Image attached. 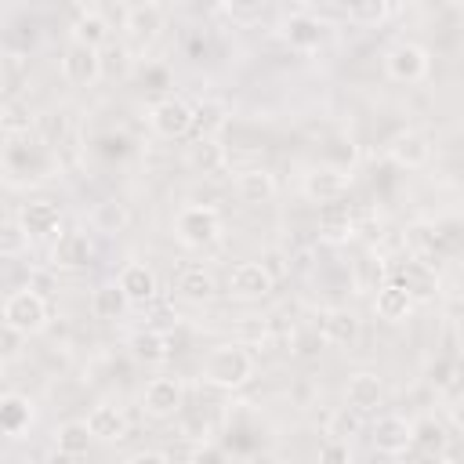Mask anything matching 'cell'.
<instances>
[{
	"instance_id": "cell-1",
	"label": "cell",
	"mask_w": 464,
	"mask_h": 464,
	"mask_svg": "<svg viewBox=\"0 0 464 464\" xmlns=\"http://www.w3.org/2000/svg\"><path fill=\"white\" fill-rule=\"evenodd\" d=\"M254 355L246 352V344H218L210 348V355L203 359V370L199 377L210 384V388H221V392H236L243 388L250 377H254Z\"/></svg>"
},
{
	"instance_id": "cell-2",
	"label": "cell",
	"mask_w": 464,
	"mask_h": 464,
	"mask_svg": "<svg viewBox=\"0 0 464 464\" xmlns=\"http://www.w3.org/2000/svg\"><path fill=\"white\" fill-rule=\"evenodd\" d=\"M0 319L11 334L18 337H36L47 330L51 323V304L44 301V294H36L33 286H22V290H11L0 304Z\"/></svg>"
},
{
	"instance_id": "cell-3",
	"label": "cell",
	"mask_w": 464,
	"mask_h": 464,
	"mask_svg": "<svg viewBox=\"0 0 464 464\" xmlns=\"http://www.w3.org/2000/svg\"><path fill=\"white\" fill-rule=\"evenodd\" d=\"M170 232L181 246L188 250H203V246H214L221 239V210L210 207V203H188L174 214L170 221Z\"/></svg>"
},
{
	"instance_id": "cell-4",
	"label": "cell",
	"mask_w": 464,
	"mask_h": 464,
	"mask_svg": "<svg viewBox=\"0 0 464 464\" xmlns=\"http://www.w3.org/2000/svg\"><path fill=\"white\" fill-rule=\"evenodd\" d=\"M145 123H149V130H152L156 138L174 141V138H185V134L196 127V112H192V105H188L181 94H163V98H156V102L149 105Z\"/></svg>"
},
{
	"instance_id": "cell-5",
	"label": "cell",
	"mask_w": 464,
	"mask_h": 464,
	"mask_svg": "<svg viewBox=\"0 0 464 464\" xmlns=\"http://www.w3.org/2000/svg\"><path fill=\"white\" fill-rule=\"evenodd\" d=\"M431 72V54L428 47L413 40H399L384 51V76L395 83H420Z\"/></svg>"
},
{
	"instance_id": "cell-6",
	"label": "cell",
	"mask_w": 464,
	"mask_h": 464,
	"mask_svg": "<svg viewBox=\"0 0 464 464\" xmlns=\"http://www.w3.org/2000/svg\"><path fill=\"white\" fill-rule=\"evenodd\" d=\"M167 22V7L156 4V0H145V4H130L123 11V36L130 44V51H149L160 36Z\"/></svg>"
},
{
	"instance_id": "cell-7",
	"label": "cell",
	"mask_w": 464,
	"mask_h": 464,
	"mask_svg": "<svg viewBox=\"0 0 464 464\" xmlns=\"http://www.w3.org/2000/svg\"><path fill=\"white\" fill-rule=\"evenodd\" d=\"M348 188H352V174H348L344 167L323 163V167H308V170L301 174V196H304L308 203H319V207H330V203L344 199Z\"/></svg>"
},
{
	"instance_id": "cell-8",
	"label": "cell",
	"mask_w": 464,
	"mask_h": 464,
	"mask_svg": "<svg viewBox=\"0 0 464 464\" xmlns=\"http://www.w3.org/2000/svg\"><path fill=\"white\" fill-rule=\"evenodd\" d=\"M370 442L384 457H406L417 446V424L399 413H384L370 424Z\"/></svg>"
},
{
	"instance_id": "cell-9",
	"label": "cell",
	"mask_w": 464,
	"mask_h": 464,
	"mask_svg": "<svg viewBox=\"0 0 464 464\" xmlns=\"http://www.w3.org/2000/svg\"><path fill=\"white\" fill-rule=\"evenodd\" d=\"M185 406V381L181 377H152L141 392V410L152 420H170Z\"/></svg>"
},
{
	"instance_id": "cell-10",
	"label": "cell",
	"mask_w": 464,
	"mask_h": 464,
	"mask_svg": "<svg viewBox=\"0 0 464 464\" xmlns=\"http://www.w3.org/2000/svg\"><path fill=\"white\" fill-rule=\"evenodd\" d=\"M58 65H62L65 83H72V87H94L102 80V72H105L102 69V51H94L87 44H76V40L65 44Z\"/></svg>"
},
{
	"instance_id": "cell-11",
	"label": "cell",
	"mask_w": 464,
	"mask_h": 464,
	"mask_svg": "<svg viewBox=\"0 0 464 464\" xmlns=\"http://www.w3.org/2000/svg\"><path fill=\"white\" fill-rule=\"evenodd\" d=\"M14 221L25 228L29 243H44L62 232V207L54 199H25L14 214Z\"/></svg>"
},
{
	"instance_id": "cell-12",
	"label": "cell",
	"mask_w": 464,
	"mask_h": 464,
	"mask_svg": "<svg viewBox=\"0 0 464 464\" xmlns=\"http://www.w3.org/2000/svg\"><path fill=\"white\" fill-rule=\"evenodd\" d=\"M276 290V279L268 276V268L261 261H239L228 272V294L236 301H261Z\"/></svg>"
},
{
	"instance_id": "cell-13",
	"label": "cell",
	"mask_w": 464,
	"mask_h": 464,
	"mask_svg": "<svg viewBox=\"0 0 464 464\" xmlns=\"http://www.w3.org/2000/svg\"><path fill=\"white\" fill-rule=\"evenodd\" d=\"M94 257V246H91V236L83 228H62L54 246H51V265L62 268V272H76V268H87Z\"/></svg>"
},
{
	"instance_id": "cell-14",
	"label": "cell",
	"mask_w": 464,
	"mask_h": 464,
	"mask_svg": "<svg viewBox=\"0 0 464 464\" xmlns=\"http://www.w3.org/2000/svg\"><path fill=\"white\" fill-rule=\"evenodd\" d=\"M116 286H120V294L127 297L130 308L152 304V301H156V290H160L156 272H152L145 261H127V265L120 268V276H116Z\"/></svg>"
},
{
	"instance_id": "cell-15",
	"label": "cell",
	"mask_w": 464,
	"mask_h": 464,
	"mask_svg": "<svg viewBox=\"0 0 464 464\" xmlns=\"http://www.w3.org/2000/svg\"><path fill=\"white\" fill-rule=\"evenodd\" d=\"M344 399L355 413H373L384 402V381L373 370H355L344 384Z\"/></svg>"
},
{
	"instance_id": "cell-16",
	"label": "cell",
	"mask_w": 464,
	"mask_h": 464,
	"mask_svg": "<svg viewBox=\"0 0 464 464\" xmlns=\"http://www.w3.org/2000/svg\"><path fill=\"white\" fill-rule=\"evenodd\" d=\"M388 160L395 163V167H406V170H417V167H424L428 160H431V145H428V138L420 134V130H399L392 141H388Z\"/></svg>"
},
{
	"instance_id": "cell-17",
	"label": "cell",
	"mask_w": 464,
	"mask_h": 464,
	"mask_svg": "<svg viewBox=\"0 0 464 464\" xmlns=\"http://www.w3.org/2000/svg\"><path fill=\"white\" fill-rule=\"evenodd\" d=\"M232 188H236L239 203H246V207H261V203H268V199L276 196L279 185H276V174H272L268 167H246V170L236 174Z\"/></svg>"
},
{
	"instance_id": "cell-18",
	"label": "cell",
	"mask_w": 464,
	"mask_h": 464,
	"mask_svg": "<svg viewBox=\"0 0 464 464\" xmlns=\"http://www.w3.org/2000/svg\"><path fill=\"white\" fill-rule=\"evenodd\" d=\"M413 297H410V290L402 286V283H395V279H388V283H381L377 286V294H373V312H377V319H384V323H402V319H410L413 315Z\"/></svg>"
},
{
	"instance_id": "cell-19",
	"label": "cell",
	"mask_w": 464,
	"mask_h": 464,
	"mask_svg": "<svg viewBox=\"0 0 464 464\" xmlns=\"http://www.w3.org/2000/svg\"><path fill=\"white\" fill-rule=\"evenodd\" d=\"M83 424H87L91 439H98V442H120V439H127V413L116 402H98L87 413Z\"/></svg>"
},
{
	"instance_id": "cell-20",
	"label": "cell",
	"mask_w": 464,
	"mask_h": 464,
	"mask_svg": "<svg viewBox=\"0 0 464 464\" xmlns=\"http://www.w3.org/2000/svg\"><path fill=\"white\" fill-rule=\"evenodd\" d=\"M355 337H359V315L355 312H348V308H323L319 312V341L344 348Z\"/></svg>"
},
{
	"instance_id": "cell-21",
	"label": "cell",
	"mask_w": 464,
	"mask_h": 464,
	"mask_svg": "<svg viewBox=\"0 0 464 464\" xmlns=\"http://www.w3.org/2000/svg\"><path fill=\"white\" fill-rule=\"evenodd\" d=\"M323 18H315L308 7H297L294 14H286V22H283V36L294 44V47H301V51H312V47H319V40H323Z\"/></svg>"
},
{
	"instance_id": "cell-22",
	"label": "cell",
	"mask_w": 464,
	"mask_h": 464,
	"mask_svg": "<svg viewBox=\"0 0 464 464\" xmlns=\"http://www.w3.org/2000/svg\"><path fill=\"white\" fill-rule=\"evenodd\" d=\"M109 18L98 11V7H80L76 18H72V40L76 44H87L94 51H102L109 44Z\"/></svg>"
},
{
	"instance_id": "cell-23",
	"label": "cell",
	"mask_w": 464,
	"mask_h": 464,
	"mask_svg": "<svg viewBox=\"0 0 464 464\" xmlns=\"http://www.w3.org/2000/svg\"><path fill=\"white\" fill-rule=\"evenodd\" d=\"M174 294H178L181 301H188V304H207V301L218 294V286H214V276H210L207 268L192 265V268H181V272H178Z\"/></svg>"
},
{
	"instance_id": "cell-24",
	"label": "cell",
	"mask_w": 464,
	"mask_h": 464,
	"mask_svg": "<svg viewBox=\"0 0 464 464\" xmlns=\"http://www.w3.org/2000/svg\"><path fill=\"white\" fill-rule=\"evenodd\" d=\"M33 424V402L25 395H4L0 399V435L18 439Z\"/></svg>"
},
{
	"instance_id": "cell-25",
	"label": "cell",
	"mask_w": 464,
	"mask_h": 464,
	"mask_svg": "<svg viewBox=\"0 0 464 464\" xmlns=\"http://www.w3.org/2000/svg\"><path fill=\"white\" fill-rule=\"evenodd\" d=\"M130 352L141 362H167L170 359V337L163 330H138L130 337Z\"/></svg>"
},
{
	"instance_id": "cell-26",
	"label": "cell",
	"mask_w": 464,
	"mask_h": 464,
	"mask_svg": "<svg viewBox=\"0 0 464 464\" xmlns=\"http://www.w3.org/2000/svg\"><path fill=\"white\" fill-rule=\"evenodd\" d=\"M91 442L94 439H91V431H87L83 420H65V424L54 428V450L62 457H83L91 450Z\"/></svg>"
},
{
	"instance_id": "cell-27",
	"label": "cell",
	"mask_w": 464,
	"mask_h": 464,
	"mask_svg": "<svg viewBox=\"0 0 464 464\" xmlns=\"http://www.w3.org/2000/svg\"><path fill=\"white\" fill-rule=\"evenodd\" d=\"M127 308H130V304H127V297L120 294L116 283H98V286H94V294H91V312H94L98 319H120Z\"/></svg>"
},
{
	"instance_id": "cell-28",
	"label": "cell",
	"mask_w": 464,
	"mask_h": 464,
	"mask_svg": "<svg viewBox=\"0 0 464 464\" xmlns=\"http://www.w3.org/2000/svg\"><path fill=\"white\" fill-rule=\"evenodd\" d=\"M392 14V4H384V0H362V4H348V7H341V18L344 22H355V25H381L384 18Z\"/></svg>"
},
{
	"instance_id": "cell-29",
	"label": "cell",
	"mask_w": 464,
	"mask_h": 464,
	"mask_svg": "<svg viewBox=\"0 0 464 464\" xmlns=\"http://www.w3.org/2000/svg\"><path fill=\"white\" fill-rule=\"evenodd\" d=\"M91 221H94L98 232H123L127 221H130V210H127V203H120V199H105V203L94 207Z\"/></svg>"
},
{
	"instance_id": "cell-30",
	"label": "cell",
	"mask_w": 464,
	"mask_h": 464,
	"mask_svg": "<svg viewBox=\"0 0 464 464\" xmlns=\"http://www.w3.org/2000/svg\"><path fill=\"white\" fill-rule=\"evenodd\" d=\"M395 283H402L413 301H417V297H428V294L435 290V276H431L428 261H410L406 272H402V279H395Z\"/></svg>"
},
{
	"instance_id": "cell-31",
	"label": "cell",
	"mask_w": 464,
	"mask_h": 464,
	"mask_svg": "<svg viewBox=\"0 0 464 464\" xmlns=\"http://www.w3.org/2000/svg\"><path fill=\"white\" fill-rule=\"evenodd\" d=\"M29 246H33V243H29L25 228H22L14 218H4V221H0V257H22Z\"/></svg>"
},
{
	"instance_id": "cell-32",
	"label": "cell",
	"mask_w": 464,
	"mask_h": 464,
	"mask_svg": "<svg viewBox=\"0 0 464 464\" xmlns=\"http://www.w3.org/2000/svg\"><path fill=\"white\" fill-rule=\"evenodd\" d=\"M188 160H192L203 174H214V170H221V167H225V152H221V145H218L214 138H199V141L192 145Z\"/></svg>"
},
{
	"instance_id": "cell-33",
	"label": "cell",
	"mask_w": 464,
	"mask_h": 464,
	"mask_svg": "<svg viewBox=\"0 0 464 464\" xmlns=\"http://www.w3.org/2000/svg\"><path fill=\"white\" fill-rule=\"evenodd\" d=\"M323 236H326V239H334V243L352 239V236H355V221H352V214H348V210H341V218H334V210L326 207V214H323Z\"/></svg>"
},
{
	"instance_id": "cell-34",
	"label": "cell",
	"mask_w": 464,
	"mask_h": 464,
	"mask_svg": "<svg viewBox=\"0 0 464 464\" xmlns=\"http://www.w3.org/2000/svg\"><path fill=\"white\" fill-rule=\"evenodd\" d=\"M319 464H352V457H348V446H344L341 439H330V442H323V450H319Z\"/></svg>"
},
{
	"instance_id": "cell-35",
	"label": "cell",
	"mask_w": 464,
	"mask_h": 464,
	"mask_svg": "<svg viewBox=\"0 0 464 464\" xmlns=\"http://www.w3.org/2000/svg\"><path fill=\"white\" fill-rule=\"evenodd\" d=\"M127 464H170V457L160 450H141V453H130Z\"/></svg>"
},
{
	"instance_id": "cell-36",
	"label": "cell",
	"mask_w": 464,
	"mask_h": 464,
	"mask_svg": "<svg viewBox=\"0 0 464 464\" xmlns=\"http://www.w3.org/2000/svg\"><path fill=\"white\" fill-rule=\"evenodd\" d=\"M192 464H225V457H221V450H214V446H199V453L192 457Z\"/></svg>"
},
{
	"instance_id": "cell-37",
	"label": "cell",
	"mask_w": 464,
	"mask_h": 464,
	"mask_svg": "<svg viewBox=\"0 0 464 464\" xmlns=\"http://www.w3.org/2000/svg\"><path fill=\"white\" fill-rule=\"evenodd\" d=\"M413 464H450V460H446V453H435V450H424V453H420V457H417Z\"/></svg>"
},
{
	"instance_id": "cell-38",
	"label": "cell",
	"mask_w": 464,
	"mask_h": 464,
	"mask_svg": "<svg viewBox=\"0 0 464 464\" xmlns=\"http://www.w3.org/2000/svg\"><path fill=\"white\" fill-rule=\"evenodd\" d=\"M4 130H7V109H0V138H4Z\"/></svg>"
},
{
	"instance_id": "cell-39",
	"label": "cell",
	"mask_w": 464,
	"mask_h": 464,
	"mask_svg": "<svg viewBox=\"0 0 464 464\" xmlns=\"http://www.w3.org/2000/svg\"><path fill=\"white\" fill-rule=\"evenodd\" d=\"M4 373H7V359L0 355V377H4Z\"/></svg>"
}]
</instances>
